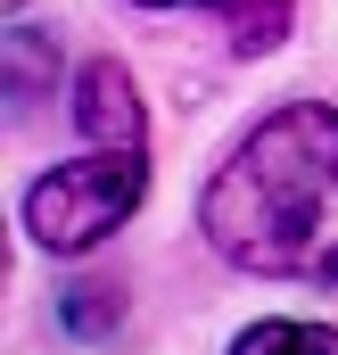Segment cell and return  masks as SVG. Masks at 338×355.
I'll list each match as a JSON object with an SVG mask.
<instances>
[{"mask_svg":"<svg viewBox=\"0 0 338 355\" xmlns=\"http://www.w3.org/2000/svg\"><path fill=\"white\" fill-rule=\"evenodd\" d=\"M198 232L256 281H338V107H272L206 174Z\"/></svg>","mask_w":338,"mask_h":355,"instance_id":"obj_1","label":"cell"},{"mask_svg":"<svg viewBox=\"0 0 338 355\" xmlns=\"http://www.w3.org/2000/svg\"><path fill=\"white\" fill-rule=\"evenodd\" d=\"M141 198H149V149H99L91 141L75 166H50L25 190V232L50 257H91L107 232H124L141 215Z\"/></svg>","mask_w":338,"mask_h":355,"instance_id":"obj_2","label":"cell"},{"mask_svg":"<svg viewBox=\"0 0 338 355\" xmlns=\"http://www.w3.org/2000/svg\"><path fill=\"white\" fill-rule=\"evenodd\" d=\"M75 124H83V141H99V149H149L141 91H132V75L116 58H91L83 75H75Z\"/></svg>","mask_w":338,"mask_h":355,"instance_id":"obj_3","label":"cell"},{"mask_svg":"<svg viewBox=\"0 0 338 355\" xmlns=\"http://www.w3.org/2000/svg\"><path fill=\"white\" fill-rule=\"evenodd\" d=\"M231 355H338V331H330V322H289V314H264V322H248V331L231 339Z\"/></svg>","mask_w":338,"mask_h":355,"instance_id":"obj_4","label":"cell"},{"mask_svg":"<svg viewBox=\"0 0 338 355\" xmlns=\"http://www.w3.org/2000/svg\"><path fill=\"white\" fill-rule=\"evenodd\" d=\"M42 83H58V42H50V33H33V25H17V33H8V99H17V107H33Z\"/></svg>","mask_w":338,"mask_h":355,"instance_id":"obj_5","label":"cell"},{"mask_svg":"<svg viewBox=\"0 0 338 355\" xmlns=\"http://www.w3.org/2000/svg\"><path fill=\"white\" fill-rule=\"evenodd\" d=\"M223 17H231V50H240V58H264V50H281L297 0H231Z\"/></svg>","mask_w":338,"mask_h":355,"instance_id":"obj_6","label":"cell"},{"mask_svg":"<svg viewBox=\"0 0 338 355\" xmlns=\"http://www.w3.org/2000/svg\"><path fill=\"white\" fill-rule=\"evenodd\" d=\"M58 322H66L75 339H107V331L124 322V289H107V281H75V289L58 297Z\"/></svg>","mask_w":338,"mask_h":355,"instance_id":"obj_7","label":"cell"},{"mask_svg":"<svg viewBox=\"0 0 338 355\" xmlns=\"http://www.w3.org/2000/svg\"><path fill=\"white\" fill-rule=\"evenodd\" d=\"M141 8H231V0H141Z\"/></svg>","mask_w":338,"mask_h":355,"instance_id":"obj_8","label":"cell"},{"mask_svg":"<svg viewBox=\"0 0 338 355\" xmlns=\"http://www.w3.org/2000/svg\"><path fill=\"white\" fill-rule=\"evenodd\" d=\"M8 8H25V0H8Z\"/></svg>","mask_w":338,"mask_h":355,"instance_id":"obj_9","label":"cell"}]
</instances>
